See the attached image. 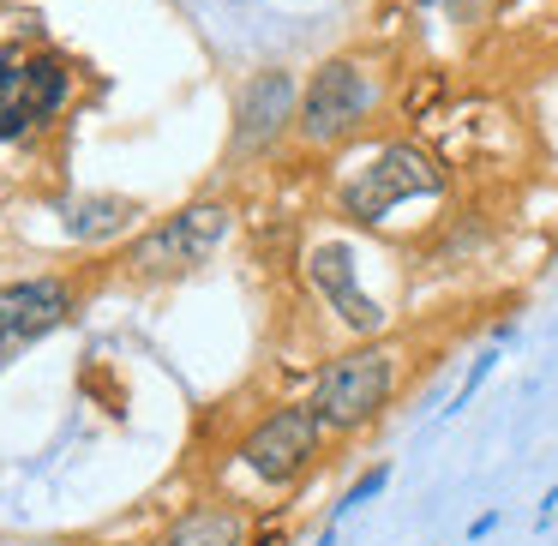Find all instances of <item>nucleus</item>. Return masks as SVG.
Wrapping results in <instances>:
<instances>
[{"mask_svg":"<svg viewBox=\"0 0 558 546\" xmlns=\"http://www.w3.org/2000/svg\"><path fill=\"white\" fill-rule=\"evenodd\" d=\"M390 385H397V366H390L385 349H349L313 378L306 409L318 414L325 433H361V426L378 421V409L390 402Z\"/></svg>","mask_w":558,"mask_h":546,"instance_id":"nucleus-1","label":"nucleus"},{"mask_svg":"<svg viewBox=\"0 0 558 546\" xmlns=\"http://www.w3.org/2000/svg\"><path fill=\"white\" fill-rule=\"evenodd\" d=\"M438 193H445V169H438L421 145H385V150H373V162H366L349 186H342V217L373 229V222H385L402 198H438Z\"/></svg>","mask_w":558,"mask_h":546,"instance_id":"nucleus-2","label":"nucleus"},{"mask_svg":"<svg viewBox=\"0 0 558 546\" xmlns=\"http://www.w3.org/2000/svg\"><path fill=\"white\" fill-rule=\"evenodd\" d=\"M373 102H378V85L361 61H349V54H342V61H325L301 90L294 133H301L306 145H337V138H349L354 126L373 114Z\"/></svg>","mask_w":558,"mask_h":546,"instance_id":"nucleus-3","label":"nucleus"},{"mask_svg":"<svg viewBox=\"0 0 558 546\" xmlns=\"http://www.w3.org/2000/svg\"><path fill=\"white\" fill-rule=\"evenodd\" d=\"M234 210L229 205H186L181 217L157 222L145 241L133 246V270L138 277H169V270H193L229 241Z\"/></svg>","mask_w":558,"mask_h":546,"instance_id":"nucleus-4","label":"nucleus"},{"mask_svg":"<svg viewBox=\"0 0 558 546\" xmlns=\"http://www.w3.org/2000/svg\"><path fill=\"white\" fill-rule=\"evenodd\" d=\"M66 61L54 54L0 49V138H25L37 121H49L66 102Z\"/></svg>","mask_w":558,"mask_h":546,"instance_id":"nucleus-5","label":"nucleus"},{"mask_svg":"<svg viewBox=\"0 0 558 546\" xmlns=\"http://www.w3.org/2000/svg\"><path fill=\"white\" fill-rule=\"evenodd\" d=\"M318 445H325V426H318V414L301 402V409H277V414H265V421H258L253 433L241 438V462L258 474V481L289 486L294 474H301L306 462L318 457Z\"/></svg>","mask_w":558,"mask_h":546,"instance_id":"nucleus-6","label":"nucleus"},{"mask_svg":"<svg viewBox=\"0 0 558 546\" xmlns=\"http://www.w3.org/2000/svg\"><path fill=\"white\" fill-rule=\"evenodd\" d=\"M294 114H301V85H294V73H282V66L258 73L253 85L241 90V102H234V157H265V150L294 126Z\"/></svg>","mask_w":558,"mask_h":546,"instance_id":"nucleus-7","label":"nucleus"},{"mask_svg":"<svg viewBox=\"0 0 558 546\" xmlns=\"http://www.w3.org/2000/svg\"><path fill=\"white\" fill-rule=\"evenodd\" d=\"M66 313H73V294L54 277H31V282L0 289V349L7 354L31 349V342L49 337L54 325H66Z\"/></svg>","mask_w":558,"mask_h":546,"instance_id":"nucleus-8","label":"nucleus"},{"mask_svg":"<svg viewBox=\"0 0 558 546\" xmlns=\"http://www.w3.org/2000/svg\"><path fill=\"white\" fill-rule=\"evenodd\" d=\"M306 277H313V289L325 294L330 306H337V318L349 330H385V306L373 301V294H361V282H354V253L342 241H325L313 246V258H306Z\"/></svg>","mask_w":558,"mask_h":546,"instance_id":"nucleus-9","label":"nucleus"},{"mask_svg":"<svg viewBox=\"0 0 558 546\" xmlns=\"http://www.w3.org/2000/svg\"><path fill=\"white\" fill-rule=\"evenodd\" d=\"M157 546H241V517L234 510H193Z\"/></svg>","mask_w":558,"mask_h":546,"instance_id":"nucleus-10","label":"nucleus"},{"mask_svg":"<svg viewBox=\"0 0 558 546\" xmlns=\"http://www.w3.org/2000/svg\"><path fill=\"white\" fill-rule=\"evenodd\" d=\"M126 217H133L126 198H73L66 205V234L73 241H109L114 229H126Z\"/></svg>","mask_w":558,"mask_h":546,"instance_id":"nucleus-11","label":"nucleus"},{"mask_svg":"<svg viewBox=\"0 0 558 546\" xmlns=\"http://www.w3.org/2000/svg\"><path fill=\"white\" fill-rule=\"evenodd\" d=\"M493 366H498V349H486V354H474V366H469V378H462V385H457V397H450V409H445V414H462V409H469V402H474V390H481V385H486V378H493Z\"/></svg>","mask_w":558,"mask_h":546,"instance_id":"nucleus-12","label":"nucleus"},{"mask_svg":"<svg viewBox=\"0 0 558 546\" xmlns=\"http://www.w3.org/2000/svg\"><path fill=\"white\" fill-rule=\"evenodd\" d=\"M385 481H390V469H373V474H361V481L349 486V498L337 505V517H349V510H361V505H366V498H378V493H385Z\"/></svg>","mask_w":558,"mask_h":546,"instance_id":"nucleus-13","label":"nucleus"}]
</instances>
